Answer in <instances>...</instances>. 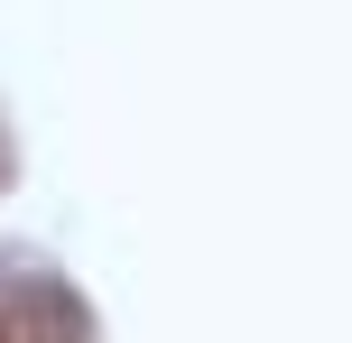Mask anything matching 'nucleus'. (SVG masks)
I'll return each mask as SVG.
<instances>
[{
  "label": "nucleus",
  "mask_w": 352,
  "mask_h": 343,
  "mask_svg": "<svg viewBox=\"0 0 352 343\" xmlns=\"http://www.w3.org/2000/svg\"><path fill=\"white\" fill-rule=\"evenodd\" d=\"M0 343H93V307L37 260H0Z\"/></svg>",
  "instance_id": "1"
},
{
  "label": "nucleus",
  "mask_w": 352,
  "mask_h": 343,
  "mask_svg": "<svg viewBox=\"0 0 352 343\" xmlns=\"http://www.w3.org/2000/svg\"><path fill=\"white\" fill-rule=\"evenodd\" d=\"M19 177V148H10V130H0V186H10Z\"/></svg>",
  "instance_id": "2"
}]
</instances>
